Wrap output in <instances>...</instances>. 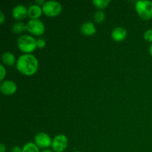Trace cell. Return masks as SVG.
<instances>
[{
    "instance_id": "4",
    "label": "cell",
    "mask_w": 152,
    "mask_h": 152,
    "mask_svg": "<svg viewBox=\"0 0 152 152\" xmlns=\"http://www.w3.org/2000/svg\"><path fill=\"white\" fill-rule=\"evenodd\" d=\"M43 13L48 16H55L59 15L62 10V6L56 0H48L44 3L42 7Z\"/></svg>"
},
{
    "instance_id": "11",
    "label": "cell",
    "mask_w": 152,
    "mask_h": 152,
    "mask_svg": "<svg viewBox=\"0 0 152 152\" xmlns=\"http://www.w3.org/2000/svg\"><path fill=\"white\" fill-rule=\"evenodd\" d=\"M42 12L41 6L37 4H31L28 8V16L31 18V19H37L41 16Z\"/></svg>"
},
{
    "instance_id": "20",
    "label": "cell",
    "mask_w": 152,
    "mask_h": 152,
    "mask_svg": "<svg viewBox=\"0 0 152 152\" xmlns=\"http://www.w3.org/2000/svg\"><path fill=\"white\" fill-rule=\"evenodd\" d=\"M46 45V42L43 39H37V47L39 48H43Z\"/></svg>"
},
{
    "instance_id": "15",
    "label": "cell",
    "mask_w": 152,
    "mask_h": 152,
    "mask_svg": "<svg viewBox=\"0 0 152 152\" xmlns=\"http://www.w3.org/2000/svg\"><path fill=\"white\" fill-rule=\"evenodd\" d=\"M24 31H27L26 25H25L22 22H15L12 26V31L15 34H20V33L23 32Z\"/></svg>"
},
{
    "instance_id": "16",
    "label": "cell",
    "mask_w": 152,
    "mask_h": 152,
    "mask_svg": "<svg viewBox=\"0 0 152 152\" xmlns=\"http://www.w3.org/2000/svg\"><path fill=\"white\" fill-rule=\"evenodd\" d=\"M111 2V0H93V4L97 8L102 9L106 7Z\"/></svg>"
},
{
    "instance_id": "27",
    "label": "cell",
    "mask_w": 152,
    "mask_h": 152,
    "mask_svg": "<svg viewBox=\"0 0 152 152\" xmlns=\"http://www.w3.org/2000/svg\"><path fill=\"white\" fill-rule=\"evenodd\" d=\"M74 152H81V151H74Z\"/></svg>"
},
{
    "instance_id": "17",
    "label": "cell",
    "mask_w": 152,
    "mask_h": 152,
    "mask_svg": "<svg viewBox=\"0 0 152 152\" xmlns=\"http://www.w3.org/2000/svg\"><path fill=\"white\" fill-rule=\"evenodd\" d=\"M105 13L102 10H97L94 15V19L96 23H101L105 20Z\"/></svg>"
},
{
    "instance_id": "23",
    "label": "cell",
    "mask_w": 152,
    "mask_h": 152,
    "mask_svg": "<svg viewBox=\"0 0 152 152\" xmlns=\"http://www.w3.org/2000/svg\"><path fill=\"white\" fill-rule=\"evenodd\" d=\"M6 151V145L4 143H1L0 145V152H5Z\"/></svg>"
},
{
    "instance_id": "3",
    "label": "cell",
    "mask_w": 152,
    "mask_h": 152,
    "mask_svg": "<svg viewBox=\"0 0 152 152\" xmlns=\"http://www.w3.org/2000/svg\"><path fill=\"white\" fill-rule=\"evenodd\" d=\"M135 8L142 19L148 20L152 18V1L149 0H139L136 2Z\"/></svg>"
},
{
    "instance_id": "10",
    "label": "cell",
    "mask_w": 152,
    "mask_h": 152,
    "mask_svg": "<svg viewBox=\"0 0 152 152\" xmlns=\"http://www.w3.org/2000/svg\"><path fill=\"white\" fill-rule=\"evenodd\" d=\"M127 37V31L123 27H116L111 31V37L117 42H121Z\"/></svg>"
},
{
    "instance_id": "24",
    "label": "cell",
    "mask_w": 152,
    "mask_h": 152,
    "mask_svg": "<svg viewBox=\"0 0 152 152\" xmlns=\"http://www.w3.org/2000/svg\"><path fill=\"white\" fill-rule=\"evenodd\" d=\"M45 2V1H44V0H36L35 1V4H38V5L39 6H42L43 4H44V3Z\"/></svg>"
},
{
    "instance_id": "2",
    "label": "cell",
    "mask_w": 152,
    "mask_h": 152,
    "mask_svg": "<svg viewBox=\"0 0 152 152\" xmlns=\"http://www.w3.org/2000/svg\"><path fill=\"white\" fill-rule=\"evenodd\" d=\"M17 45L22 52L29 53L35 50L37 47V40L32 36L24 34L18 38Z\"/></svg>"
},
{
    "instance_id": "7",
    "label": "cell",
    "mask_w": 152,
    "mask_h": 152,
    "mask_svg": "<svg viewBox=\"0 0 152 152\" xmlns=\"http://www.w3.org/2000/svg\"><path fill=\"white\" fill-rule=\"evenodd\" d=\"M35 143L39 148L46 149L52 145V140L50 136L45 132H39L34 137Z\"/></svg>"
},
{
    "instance_id": "6",
    "label": "cell",
    "mask_w": 152,
    "mask_h": 152,
    "mask_svg": "<svg viewBox=\"0 0 152 152\" xmlns=\"http://www.w3.org/2000/svg\"><path fill=\"white\" fill-rule=\"evenodd\" d=\"M68 138L64 134H57L52 140V148L56 152H63L68 146Z\"/></svg>"
},
{
    "instance_id": "18",
    "label": "cell",
    "mask_w": 152,
    "mask_h": 152,
    "mask_svg": "<svg viewBox=\"0 0 152 152\" xmlns=\"http://www.w3.org/2000/svg\"><path fill=\"white\" fill-rule=\"evenodd\" d=\"M144 39L148 42H152V28L147 30L144 33Z\"/></svg>"
},
{
    "instance_id": "1",
    "label": "cell",
    "mask_w": 152,
    "mask_h": 152,
    "mask_svg": "<svg viewBox=\"0 0 152 152\" xmlns=\"http://www.w3.org/2000/svg\"><path fill=\"white\" fill-rule=\"evenodd\" d=\"M38 68V59L31 53H24L21 55L16 62V68L18 71L27 76L35 74Z\"/></svg>"
},
{
    "instance_id": "9",
    "label": "cell",
    "mask_w": 152,
    "mask_h": 152,
    "mask_svg": "<svg viewBox=\"0 0 152 152\" xmlns=\"http://www.w3.org/2000/svg\"><path fill=\"white\" fill-rule=\"evenodd\" d=\"M12 15L15 19L22 20L28 16V8L23 4H17L13 8Z\"/></svg>"
},
{
    "instance_id": "26",
    "label": "cell",
    "mask_w": 152,
    "mask_h": 152,
    "mask_svg": "<svg viewBox=\"0 0 152 152\" xmlns=\"http://www.w3.org/2000/svg\"><path fill=\"white\" fill-rule=\"evenodd\" d=\"M149 52H150V54H151V56H152V43H151V45H150V48H149Z\"/></svg>"
},
{
    "instance_id": "14",
    "label": "cell",
    "mask_w": 152,
    "mask_h": 152,
    "mask_svg": "<svg viewBox=\"0 0 152 152\" xmlns=\"http://www.w3.org/2000/svg\"><path fill=\"white\" fill-rule=\"evenodd\" d=\"M22 152H39V148L34 142H27L22 147Z\"/></svg>"
},
{
    "instance_id": "13",
    "label": "cell",
    "mask_w": 152,
    "mask_h": 152,
    "mask_svg": "<svg viewBox=\"0 0 152 152\" xmlns=\"http://www.w3.org/2000/svg\"><path fill=\"white\" fill-rule=\"evenodd\" d=\"M1 60L2 62L5 65H8V66H11L13 65L16 62V57L14 55L10 52H4L1 55Z\"/></svg>"
},
{
    "instance_id": "19",
    "label": "cell",
    "mask_w": 152,
    "mask_h": 152,
    "mask_svg": "<svg viewBox=\"0 0 152 152\" xmlns=\"http://www.w3.org/2000/svg\"><path fill=\"white\" fill-rule=\"evenodd\" d=\"M0 80L2 82V80H4V78L6 76V68H4V65L2 64L0 65Z\"/></svg>"
},
{
    "instance_id": "12",
    "label": "cell",
    "mask_w": 152,
    "mask_h": 152,
    "mask_svg": "<svg viewBox=\"0 0 152 152\" xmlns=\"http://www.w3.org/2000/svg\"><path fill=\"white\" fill-rule=\"evenodd\" d=\"M80 31L83 34L91 36L96 33V27L92 22H86L80 27Z\"/></svg>"
},
{
    "instance_id": "25",
    "label": "cell",
    "mask_w": 152,
    "mask_h": 152,
    "mask_svg": "<svg viewBox=\"0 0 152 152\" xmlns=\"http://www.w3.org/2000/svg\"><path fill=\"white\" fill-rule=\"evenodd\" d=\"M40 152H53L51 151V150H50V149H48V148H46V149H43L42 151H40Z\"/></svg>"
},
{
    "instance_id": "8",
    "label": "cell",
    "mask_w": 152,
    "mask_h": 152,
    "mask_svg": "<svg viewBox=\"0 0 152 152\" xmlns=\"http://www.w3.org/2000/svg\"><path fill=\"white\" fill-rule=\"evenodd\" d=\"M17 90V85L12 80H4L0 84V91L4 95H12Z\"/></svg>"
},
{
    "instance_id": "21",
    "label": "cell",
    "mask_w": 152,
    "mask_h": 152,
    "mask_svg": "<svg viewBox=\"0 0 152 152\" xmlns=\"http://www.w3.org/2000/svg\"><path fill=\"white\" fill-rule=\"evenodd\" d=\"M11 152H22V148H20L19 146L16 145V146L12 148Z\"/></svg>"
},
{
    "instance_id": "22",
    "label": "cell",
    "mask_w": 152,
    "mask_h": 152,
    "mask_svg": "<svg viewBox=\"0 0 152 152\" xmlns=\"http://www.w3.org/2000/svg\"><path fill=\"white\" fill-rule=\"evenodd\" d=\"M4 21V14L3 11L0 10V23L2 24Z\"/></svg>"
},
{
    "instance_id": "5",
    "label": "cell",
    "mask_w": 152,
    "mask_h": 152,
    "mask_svg": "<svg viewBox=\"0 0 152 152\" xmlns=\"http://www.w3.org/2000/svg\"><path fill=\"white\" fill-rule=\"evenodd\" d=\"M26 30L36 36L42 35L45 32V25L39 19H30L26 24Z\"/></svg>"
}]
</instances>
